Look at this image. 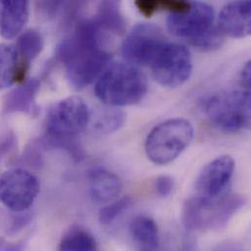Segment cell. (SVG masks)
<instances>
[{
    "label": "cell",
    "mask_w": 251,
    "mask_h": 251,
    "mask_svg": "<svg viewBox=\"0 0 251 251\" xmlns=\"http://www.w3.org/2000/svg\"><path fill=\"white\" fill-rule=\"evenodd\" d=\"M104 38L105 32L95 20L88 19L78 22L73 34L58 45L56 56L75 89L91 84L110 66L112 55L104 47Z\"/></svg>",
    "instance_id": "cell-1"
},
{
    "label": "cell",
    "mask_w": 251,
    "mask_h": 251,
    "mask_svg": "<svg viewBox=\"0 0 251 251\" xmlns=\"http://www.w3.org/2000/svg\"><path fill=\"white\" fill-rule=\"evenodd\" d=\"M90 121L88 106L80 97H68L54 104L47 113L45 135L40 140L43 149L64 150L79 161L84 152L77 135L88 126Z\"/></svg>",
    "instance_id": "cell-2"
},
{
    "label": "cell",
    "mask_w": 251,
    "mask_h": 251,
    "mask_svg": "<svg viewBox=\"0 0 251 251\" xmlns=\"http://www.w3.org/2000/svg\"><path fill=\"white\" fill-rule=\"evenodd\" d=\"M246 203V197L238 194L228 193L216 200L192 197L183 206V225L190 232L220 231Z\"/></svg>",
    "instance_id": "cell-3"
},
{
    "label": "cell",
    "mask_w": 251,
    "mask_h": 251,
    "mask_svg": "<svg viewBox=\"0 0 251 251\" xmlns=\"http://www.w3.org/2000/svg\"><path fill=\"white\" fill-rule=\"evenodd\" d=\"M148 90L145 75L131 64L109 66L95 85L97 98L113 108L131 106L143 100Z\"/></svg>",
    "instance_id": "cell-4"
},
{
    "label": "cell",
    "mask_w": 251,
    "mask_h": 251,
    "mask_svg": "<svg viewBox=\"0 0 251 251\" xmlns=\"http://www.w3.org/2000/svg\"><path fill=\"white\" fill-rule=\"evenodd\" d=\"M167 27L174 36L204 51L219 48L224 40L215 25L214 9L202 2L191 3L190 9L184 13L170 14Z\"/></svg>",
    "instance_id": "cell-5"
},
{
    "label": "cell",
    "mask_w": 251,
    "mask_h": 251,
    "mask_svg": "<svg viewBox=\"0 0 251 251\" xmlns=\"http://www.w3.org/2000/svg\"><path fill=\"white\" fill-rule=\"evenodd\" d=\"M194 127L184 119H173L155 126L148 135L145 151L149 159L157 165L175 160L191 144Z\"/></svg>",
    "instance_id": "cell-6"
},
{
    "label": "cell",
    "mask_w": 251,
    "mask_h": 251,
    "mask_svg": "<svg viewBox=\"0 0 251 251\" xmlns=\"http://www.w3.org/2000/svg\"><path fill=\"white\" fill-rule=\"evenodd\" d=\"M203 111L212 125L236 132L251 126V91L235 90L212 94L203 102Z\"/></svg>",
    "instance_id": "cell-7"
},
{
    "label": "cell",
    "mask_w": 251,
    "mask_h": 251,
    "mask_svg": "<svg viewBox=\"0 0 251 251\" xmlns=\"http://www.w3.org/2000/svg\"><path fill=\"white\" fill-rule=\"evenodd\" d=\"M149 68L160 85L175 88L190 78L193 70L192 56L184 45L168 41Z\"/></svg>",
    "instance_id": "cell-8"
},
{
    "label": "cell",
    "mask_w": 251,
    "mask_h": 251,
    "mask_svg": "<svg viewBox=\"0 0 251 251\" xmlns=\"http://www.w3.org/2000/svg\"><path fill=\"white\" fill-rule=\"evenodd\" d=\"M39 181L29 170L14 167L0 177V202L14 213L27 211L39 193Z\"/></svg>",
    "instance_id": "cell-9"
},
{
    "label": "cell",
    "mask_w": 251,
    "mask_h": 251,
    "mask_svg": "<svg viewBox=\"0 0 251 251\" xmlns=\"http://www.w3.org/2000/svg\"><path fill=\"white\" fill-rule=\"evenodd\" d=\"M167 42L168 39L158 26L152 24H140L126 36L122 52L128 64L149 68Z\"/></svg>",
    "instance_id": "cell-10"
},
{
    "label": "cell",
    "mask_w": 251,
    "mask_h": 251,
    "mask_svg": "<svg viewBox=\"0 0 251 251\" xmlns=\"http://www.w3.org/2000/svg\"><path fill=\"white\" fill-rule=\"evenodd\" d=\"M235 171V161L230 155H221L210 161L200 172L195 183L197 196L216 200L226 194Z\"/></svg>",
    "instance_id": "cell-11"
},
{
    "label": "cell",
    "mask_w": 251,
    "mask_h": 251,
    "mask_svg": "<svg viewBox=\"0 0 251 251\" xmlns=\"http://www.w3.org/2000/svg\"><path fill=\"white\" fill-rule=\"evenodd\" d=\"M217 26L222 35L232 38L249 36L251 33V1H234L224 6Z\"/></svg>",
    "instance_id": "cell-12"
},
{
    "label": "cell",
    "mask_w": 251,
    "mask_h": 251,
    "mask_svg": "<svg viewBox=\"0 0 251 251\" xmlns=\"http://www.w3.org/2000/svg\"><path fill=\"white\" fill-rule=\"evenodd\" d=\"M89 194L93 202L108 204L119 199L123 192V183L114 172L96 167L89 171Z\"/></svg>",
    "instance_id": "cell-13"
},
{
    "label": "cell",
    "mask_w": 251,
    "mask_h": 251,
    "mask_svg": "<svg viewBox=\"0 0 251 251\" xmlns=\"http://www.w3.org/2000/svg\"><path fill=\"white\" fill-rule=\"evenodd\" d=\"M40 87V81L36 78L25 80L18 87L11 90L3 99L2 114H27L35 115L37 113L36 96Z\"/></svg>",
    "instance_id": "cell-14"
},
{
    "label": "cell",
    "mask_w": 251,
    "mask_h": 251,
    "mask_svg": "<svg viewBox=\"0 0 251 251\" xmlns=\"http://www.w3.org/2000/svg\"><path fill=\"white\" fill-rule=\"evenodd\" d=\"M0 33L5 39L20 35L28 21L29 6L27 1H1Z\"/></svg>",
    "instance_id": "cell-15"
},
{
    "label": "cell",
    "mask_w": 251,
    "mask_h": 251,
    "mask_svg": "<svg viewBox=\"0 0 251 251\" xmlns=\"http://www.w3.org/2000/svg\"><path fill=\"white\" fill-rule=\"evenodd\" d=\"M129 237L136 251H162L156 222L146 215L135 217L129 225Z\"/></svg>",
    "instance_id": "cell-16"
},
{
    "label": "cell",
    "mask_w": 251,
    "mask_h": 251,
    "mask_svg": "<svg viewBox=\"0 0 251 251\" xmlns=\"http://www.w3.org/2000/svg\"><path fill=\"white\" fill-rule=\"evenodd\" d=\"M21 74L25 77L32 61L42 52L44 40L42 35L35 29H26L22 32L15 45Z\"/></svg>",
    "instance_id": "cell-17"
},
{
    "label": "cell",
    "mask_w": 251,
    "mask_h": 251,
    "mask_svg": "<svg viewBox=\"0 0 251 251\" xmlns=\"http://www.w3.org/2000/svg\"><path fill=\"white\" fill-rule=\"evenodd\" d=\"M23 80L15 45L0 43V90Z\"/></svg>",
    "instance_id": "cell-18"
},
{
    "label": "cell",
    "mask_w": 251,
    "mask_h": 251,
    "mask_svg": "<svg viewBox=\"0 0 251 251\" xmlns=\"http://www.w3.org/2000/svg\"><path fill=\"white\" fill-rule=\"evenodd\" d=\"M58 251H98V243L89 230L75 225L70 227L60 239Z\"/></svg>",
    "instance_id": "cell-19"
},
{
    "label": "cell",
    "mask_w": 251,
    "mask_h": 251,
    "mask_svg": "<svg viewBox=\"0 0 251 251\" xmlns=\"http://www.w3.org/2000/svg\"><path fill=\"white\" fill-rule=\"evenodd\" d=\"M94 20L105 32L123 34L125 31L126 21L120 10L119 3L115 1L102 2Z\"/></svg>",
    "instance_id": "cell-20"
},
{
    "label": "cell",
    "mask_w": 251,
    "mask_h": 251,
    "mask_svg": "<svg viewBox=\"0 0 251 251\" xmlns=\"http://www.w3.org/2000/svg\"><path fill=\"white\" fill-rule=\"evenodd\" d=\"M126 115L117 108L110 107L100 111L95 117L92 129L98 134H111L124 126Z\"/></svg>",
    "instance_id": "cell-21"
},
{
    "label": "cell",
    "mask_w": 251,
    "mask_h": 251,
    "mask_svg": "<svg viewBox=\"0 0 251 251\" xmlns=\"http://www.w3.org/2000/svg\"><path fill=\"white\" fill-rule=\"evenodd\" d=\"M132 205V200L129 197H124L116 200L104 207L99 212V222L103 226H110L115 223Z\"/></svg>",
    "instance_id": "cell-22"
},
{
    "label": "cell",
    "mask_w": 251,
    "mask_h": 251,
    "mask_svg": "<svg viewBox=\"0 0 251 251\" xmlns=\"http://www.w3.org/2000/svg\"><path fill=\"white\" fill-rule=\"evenodd\" d=\"M42 150L43 147L38 142H32L29 144L22 156V162L34 169H39L42 166Z\"/></svg>",
    "instance_id": "cell-23"
},
{
    "label": "cell",
    "mask_w": 251,
    "mask_h": 251,
    "mask_svg": "<svg viewBox=\"0 0 251 251\" xmlns=\"http://www.w3.org/2000/svg\"><path fill=\"white\" fill-rule=\"evenodd\" d=\"M32 220V214L27 210L25 212L15 213V215L11 218L10 225L8 227V233L10 235H14L22 231L25 227H26Z\"/></svg>",
    "instance_id": "cell-24"
},
{
    "label": "cell",
    "mask_w": 251,
    "mask_h": 251,
    "mask_svg": "<svg viewBox=\"0 0 251 251\" xmlns=\"http://www.w3.org/2000/svg\"><path fill=\"white\" fill-rule=\"evenodd\" d=\"M175 183L172 177L168 175L158 176L154 183V189L160 198H167L173 192Z\"/></svg>",
    "instance_id": "cell-25"
},
{
    "label": "cell",
    "mask_w": 251,
    "mask_h": 251,
    "mask_svg": "<svg viewBox=\"0 0 251 251\" xmlns=\"http://www.w3.org/2000/svg\"><path fill=\"white\" fill-rule=\"evenodd\" d=\"M135 5L140 13L147 18H151L155 12L158 11L157 0H137Z\"/></svg>",
    "instance_id": "cell-26"
},
{
    "label": "cell",
    "mask_w": 251,
    "mask_h": 251,
    "mask_svg": "<svg viewBox=\"0 0 251 251\" xmlns=\"http://www.w3.org/2000/svg\"><path fill=\"white\" fill-rule=\"evenodd\" d=\"M240 83L244 90L251 91V64L249 61L243 68L240 74Z\"/></svg>",
    "instance_id": "cell-27"
},
{
    "label": "cell",
    "mask_w": 251,
    "mask_h": 251,
    "mask_svg": "<svg viewBox=\"0 0 251 251\" xmlns=\"http://www.w3.org/2000/svg\"><path fill=\"white\" fill-rule=\"evenodd\" d=\"M25 246H26V244L25 241H19L16 243H8L2 247L0 251H24L25 249Z\"/></svg>",
    "instance_id": "cell-28"
},
{
    "label": "cell",
    "mask_w": 251,
    "mask_h": 251,
    "mask_svg": "<svg viewBox=\"0 0 251 251\" xmlns=\"http://www.w3.org/2000/svg\"><path fill=\"white\" fill-rule=\"evenodd\" d=\"M216 251H243V250L235 243H225L218 246Z\"/></svg>",
    "instance_id": "cell-29"
},
{
    "label": "cell",
    "mask_w": 251,
    "mask_h": 251,
    "mask_svg": "<svg viewBox=\"0 0 251 251\" xmlns=\"http://www.w3.org/2000/svg\"><path fill=\"white\" fill-rule=\"evenodd\" d=\"M3 155V153H2V151H1V150H0V159H1V156Z\"/></svg>",
    "instance_id": "cell-30"
},
{
    "label": "cell",
    "mask_w": 251,
    "mask_h": 251,
    "mask_svg": "<svg viewBox=\"0 0 251 251\" xmlns=\"http://www.w3.org/2000/svg\"><path fill=\"white\" fill-rule=\"evenodd\" d=\"M0 9H1V4H0Z\"/></svg>",
    "instance_id": "cell-31"
}]
</instances>
